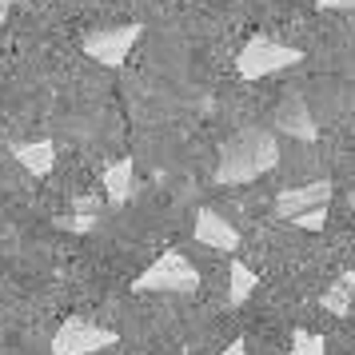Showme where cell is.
Segmentation results:
<instances>
[{"label": "cell", "mask_w": 355, "mask_h": 355, "mask_svg": "<svg viewBox=\"0 0 355 355\" xmlns=\"http://www.w3.org/2000/svg\"><path fill=\"white\" fill-rule=\"evenodd\" d=\"M12 156H17L24 168H28V176L44 180L52 172V164H56V144L52 140H33V144H12Z\"/></svg>", "instance_id": "obj_9"}, {"label": "cell", "mask_w": 355, "mask_h": 355, "mask_svg": "<svg viewBox=\"0 0 355 355\" xmlns=\"http://www.w3.org/2000/svg\"><path fill=\"white\" fill-rule=\"evenodd\" d=\"M116 343V331L100 327V323H88V320H64L52 336V355H96L104 347Z\"/></svg>", "instance_id": "obj_4"}, {"label": "cell", "mask_w": 355, "mask_h": 355, "mask_svg": "<svg viewBox=\"0 0 355 355\" xmlns=\"http://www.w3.org/2000/svg\"><path fill=\"white\" fill-rule=\"evenodd\" d=\"M8 12H12V0H0V20H8Z\"/></svg>", "instance_id": "obj_19"}, {"label": "cell", "mask_w": 355, "mask_h": 355, "mask_svg": "<svg viewBox=\"0 0 355 355\" xmlns=\"http://www.w3.org/2000/svg\"><path fill=\"white\" fill-rule=\"evenodd\" d=\"M243 352H248V343H243V339H232V343H227L220 355H243Z\"/></svg>", "instance_id": "obj_18"}, {"label": "cell", "mask_w": 355, "mask_h": 355, "mask_svg": "<svg viewBox=\"0 0 355 355\" xmlns=\"http://www.w3.org/2000/svg\"><path fill=\"white\" fill-rule=\"evenodd\" d=\"M144 24H120V28H104V33L84 36V56H92L104 68H124V56L132 52V44L140 40Z\"/></svg>", "instance_id": "obj_5"}, {"label": "cell", "mask_w": 355, "mask_h": 355, "mask_svg": "<svg viewBox=\"0 0 355 355\" xmlns=\"http://www.w3.org/2000/svg\"><path fill=\"white\" fill-rule=\"evenodd\" d=\"M275 164H279V144H275V132L268 128H248L236 140H227L220 148V164H216V184H252V180L268 176Z\"/></svg>", "instance_id": "obj_1"}, {"label": "cell", "mask_w": 355, "mask_h": 355, "mask_svg": "<svg viewBox=\"0 0 355 355\" xmlns=\"http://www.w3.org/2000/svg\"><path fill=\"white\" fill-rule=\"evenodd\" d=\"M291 355H327V339L307 331V327H295L291 336Z\"/></svg>", "instance_id": "obj_13"}, {"label": "cell", "mask_w": 355, "mask_h": 355, "mask_svg": "<svg viewBox=\"0 0 355 355\" xmlns=\"http://www.w3.org/2000/svg\"><path fill=\"white\" fill-rule=\"evenodd\" d=\"M104 192L112 204H128L132 196H136V172H132V160H116L104 168Z\"/></svg>", "instance_id": "obj_10"}, {"label": "cell", "mask_w": 355, "mask_h": 355, "mask_svg": "<svg viewBox=\"0 0 355 355\" xmlns=\"http://www.w3.org/2000/svg\"><path fill=\"white\" fill-rule=\"evenodd\" d=\"M300 60H304V52L300 49L279 44V40H272V36H252V40L240 49L236 68H240V76H248V80H263V76L284 72V68L300 64Z\"/></svg>", "instance_id": "obj_3"}, {"label": "cell", "mask_w": 355, "mask_h": 355, "mask_svg": "<svg viewBox=\"0 0 355 355\" xmlns=\"http://www.w3.org/2000/svg\"><path fill=\"white\" fill-rule=\"evenodd\" d=\"M256 272L243 263V259H232V279H227V300H232V307H240L252 300V291H256Z\"/></svg>", "instance_id": "obj_12"}, {"label": "cell", "mask_w": 355, "mask_h": 355, "mask_svg": "<svg viewBox=\"0 0 355 355\" xmlns=\"http://www.w3.org/2000/svg\"><path fill=\"white\" fill-rule=\"evenodd\" d=\"M200 288V272H196V263L184 252H164L152 268L132 279V291H176V295H192Z\"/></svg>", "instance_id": "obj_2"}, {"label": "cell", "mask_w": 355, "mask_h": 355, "mask_svg": "<svg viewBox=\"0 0 355 355\" xmlns=\"http://www.w3.org/2000/svg\"><path fill=\"white\" fill-rule=\"evenodd\" d=\"M72 208H76V211H92V216H96L100 200H96V196H76V200H72Z\"/></svg>", "instance_id": "obj_17"}, {"label": "cell", "mask_w": 355, "mask_h": 355, "mask_svg": "<svg viewBox=\"0 0 355 355\" xmlns=\"http://www.w3.org/2000/svg\"><path fill=\"white\" fill-rule=\"evenodd\" d=\"M331 204V180H315V184H304V188H291V192L275 196V216L279 220H295L300 211L323 208Z\"/></svg>", "instance_id": "obj_7"}, {"label": "cell", "mask_w": 355, "mask_h": 355, "mask_svg": "<svg viewBox=\"0 0 355 355\" xmlns=\"http://www.w3.org/2000/svg\"><path fill=\"white\" fill-rule=\"evenodd\" d=\"M315 8H323V12H355V0H315Z\"/></svg>", "instance_id": "obj_16"}, {"label": "cell", "mask_w": 355, "mask_h": 355, "mask_svg": "<svg viewBox=\"0 0 355 355\" xmlns=\"http://www.w3.org/2000/svg\"><path fill=\"white\" fill-rule=\"evenodd\" d=\"M352 295H355V272H343L336 284L320 295V307H323V311H331V315H347Z\"/></svg>", "instance_id": "obj_11"}, {"label": "cell", "mask_w": 355, "mask_h": 355, "mask_svg": "<svg viewBox=\"0 0 355 355\" xmlns=\"http://www.w3.org/2000/svg\"><path fill=\"white\" fill-rule=\"evenodd\" d=\"M275 132H284L291 140H315L320 128H315V116L307 108V100L300 92H288L284 104L275 108Z\"/></svg>", "instance_id": "obj_6"}, {"label": "cell", "mask_w": 355, "mask_h": 355, "mask_svg": "<svg viewBox=\"0 0 355 355\" xmlns=\"http://www.w3.org/2000/svg\"><path fill=\"white\" fill-rule=\"evenodd\" d=\"M291 224L304 227V232H320V227L327 224V204H323V208H311V211H300V216H295Z\"/></svg>", "instance_id": "obj_14"}, {"label": "cell", "mask_w": 355, "mask_h": 355, "mask_svg": "<svg viewBox=\"0 0 355 355\" xmlns=\"http://www.w3.org/2000/svg\"><path fill=\"white\" fill-rule=\"evenodd\" d=\"M60 227H68V232H76V236H84V232H92V227H96V216H92V211H76V216H68V220H60Z\"/></svg>", "instance_id": "obj_15"}, {"label": "cell", "mask_w": 355, "mask_h": 355, "mask_svg": "<svg viewBox=\"0 0 355 355\" xmlns=\"http://www.w3.org/2000/svg\"><path fill=\"white\" fill-rule=\"evenodd\" d=\"M196 240L204 248H216V252H236L240 248V232L227 224L216 208H200L196 211Z\"/></svg>", "instance_id": "obj_8"}]
</instances>
